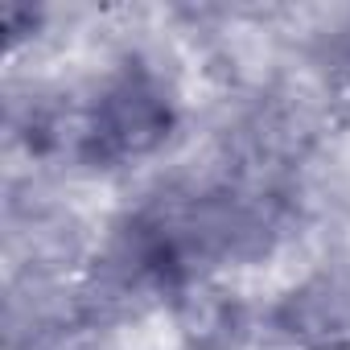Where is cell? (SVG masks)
<instances>
[{"label": "cell", "mask_w": 350, "mask_h": 350, "mask_svg": "<svg viewBox=\"0 0 350 350\" xmlns=\"http://www.w3.org/2000/svg\"><path fill=\"white\" fill-rule=\"evenodd\" d=\"M173 128H178V103L165 91V83L148 66L128 62L95 95L91 111L79 124L75 148L87 165L111 169L157 152L173 136Z\"/></svg>", "instance_id": "1"}, {"label": "cell", "mask_w": 350, "mask_h": 350, "mask_svg": "<svg viewBox=\"0 0 350 350\" xmlns=\"http://www.w3.org/2000/svg\"><path fill=\"white\" fill-rule=\"evenodd\" d=\"M169 309H173V325H178V338L186 350H239L252 329L247 305L231 288L206 276L190 280L169 301Z\"/></svg>", "instance_id": "3"}, {"label": "cell", "mask_w": 350, "mask_h": 350, "mask_svg": "<svg viewBox=\"0 0 350 350\" xmlns=\"http://www.w3.org/2000/svg\"><path fill=\"white\" fill-rule=\"evenodd\" d=\"M272 329L301 350H350V280L317 272L272 309Z\"/></svg>", "instance_id": "2"}]
</instances>
